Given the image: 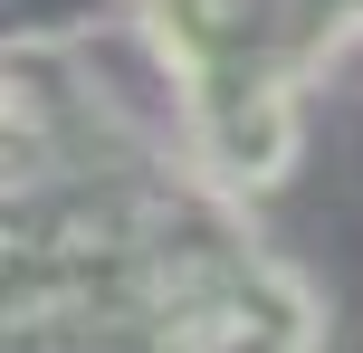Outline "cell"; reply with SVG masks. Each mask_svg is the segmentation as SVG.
Returning <instances> with one entry per match:
<instances>
[{"label":"cell","mask_w":363,"mask_h":353,"mask_svg":"<svg viewBox=\"0 0 363 353\" xmlns=\"http://www.w3.org/2000/svg\"><path fill=\"white\" fill-rule=\"evenodd\" d=\"M10 19H77L134 38L172 125L230 191H268L296 163L315 76L363 38V0H19Z\"/></svg>","instance_id":"obj_1"}]
</instances>
